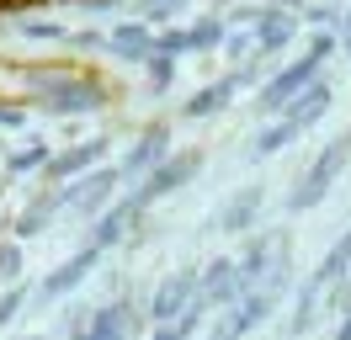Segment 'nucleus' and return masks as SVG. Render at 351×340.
<instances>
[{
  "instance_id": "obj_1",
  "label": "nucleus",
  "mask_w": 351,
  "mask_h": 340,
  "mask_svg": "<svg viewBox=\"0 0 351 340\" xmlns=\"http://www.w3.org/2000/svg\"><path fill=\"white\" fill-rule=\"evenodd\" d=\"M282 287H287V260H277L271 271L256 282V287H245L234 303H229V314H223V324L213 330V340H240L245 330H256L271 308H277V298H282Z\"/></svg>"
},
{
  "instance_id": "obj_2",
  "label": "nucleus",
  "mask_w": 351,
  "mask_h": 340,
  "mask_svg": "<svg viewBox=\"0 0 351 340\" xmlns=\"http://www.w3.org/2000/svg\"><path fill=\"white\" fill-rule=\"evenodd\" d=\"M346 271H351V234H346V239H335V250L319 260V271L308 276L304 298H298V308H293V330H308V319L319 314V298H325L335 282H346Z\"/></svg>"
},
{
  "instance_id": "obj_3",
  "label": "nucleus",
  "mask_w": 351,
  "mask_h": 340,
  "mask_svg": "<svg viewBox=\"0 0 351 340\" xmlns=\"http://www.w3.org/2000/svg\"><path fill=\"white\" fill-rule=\"evenodd\" d=\"M346 154H351V144H330L319 160H314V170H308L304 181L293 186V212H304V208H314V202H325V191H330V181L341 175V165H346Z\"/></svg>"
},
{
  "instance_id": "obj_4",
  "label": "nucleus",
  "mask_w": 351,
  "mask_h": 340,
  "mask_svg": "<svg viewBox=\"0 0 351 340\" xmlns=\"http://www.w3.org/2000/svg\"><path fill=\"white\" fill-rule=\"evenodd\" d=\"M192 303H197V271L186 266V271H176V276L160 282V293L149 298V314L160 319V324H171V319H181Z\"/></svg>"
},
{
  "instance_id": "obj_5",
  "label": "nucleus",
  "mask_w": 351,
  "mask_h": 340,
  "mask_svg": "<svg viewBox=\"0 0 351 340\" xmlns=\"http://www.w3.org/2000/svg\"><path fill=\"white\" fill-rule=\"evenodd\" d=\"M240 293H245V282H240V266H234V260H213L208 276H197V303L202 308H213V303L229 308Z\"/></svg>"
},
{
  "instance_id": "obj_6",
  "label": "nucleus",
  "mask_w": 351,
  "mask_h": 340,
  "mask_svg": "<svg viewBox=\"0 0 351 340\" xmlns=\"http://www.w3.org/2000/svg\"><path fill=\"white\" fill-rule=\"evenodd\" d=\"M192 165H197V154H181L176 165H160V170H154V175H149V181H144V186H138V191H133V197H128V212H133V218H138V212L149 208L154 197H165V191H171V186H181V181L192 175Z\"/></svg>"
},
{
  "instance_id": "obj_7",
  "label": "nucleus",
  "mask_w": 351,
  "mask_h": 340,
  "mask_svg": "<svg viewBox=\"0 0 351 340\" xmlns=\"http://www.w3.org/2000/svg\"><path fill=\"white\" fill-rule=\"evenodd\" d=\"M96 260H101V250H90V245H86V250H75V260H64L59 271H48L38 293H43V298H64V293H75V287H80V282L96 271Z\"/></svg>"
},
{
  "instance_id": "obj_8",
  "label": "nucleus",
  "mask_w": 351,
  "mask_h": 340,
  "mask_svg": "<svg viewBox=\"0 0 351 340\" xmlns=\"http://www.w3.org/2000/svg\"><path fill=\"white\" fill-rule=\"evenodd\" d=\"M133 330H138V308L133 303H107V308L90 314L86 340H133Z\"/></svg>"
},
{
  "instance_id": "obj_9",
  "label": "nucleus",
  "mask_w": 351,
  "mask_h": 340,
  "mask_svg": "<svg viewBox=\"0 0 351 340\" xmlns=\"http://www.w3.org/2000/svg\"><path fill=\"white\" fill-rule=\"evenodd\" d=\"M256 208H261V191L256 186H245L229 208H223V218H219V229H250L256 223Z\"/></svg>"
},
{
  "instance_id": "obj_10",
  "label": "nucleus",
  "mask_w": 351,
  "mask_h": 340,
  "mask_svg": "<svg viewBox=\"0 0 351 340\" xmlns=\"http://www.w3.org/2000/svg\"><path fill=\"white\" fill-rule=\"evenodd\" d=\"M128 223H133V212H128V202H123V208H112L107 218L96 223V234H90L86 245H90V250H107V245H117V239H123V229H128Z\"/></svg>"
},
{
  "instance_id": "obj_11",
  "label": "nucleus",
  "mask_w": 351,
  "mask_h": 340,
  "mask_svg": "<svg viewBox=\"0 0 351 340\" xmlns=\"http://www.w3.org/2000/svg\"><path fill=\"white\" fill-rule=\"evenodd\" d=\"M96 154H101V144H80V149H69V154H59V160H48V175H75V170H86Z\"/></svg>"
},
{
  "instance_id": "obj_12",
  "label": "nucleus",
  "mask_w": 351,
  "mask_h": 340,
  "mask_svg": "<svg viewBox=\"0 0 351 340\" xmlns=\"http://www.w3.org/2000/svg\"><path fill=\"white\" fill-rule=\"evenodd\" d=\"M197 319H202V303H192V308H186L181 319H171V324H160V330H154L149 340H186L192 330H197Z\"/></svg>"
},
{
  "instance_id": "obj_13",
  "label": "nucleus",
  "mask_w": 351,
  "mask_h": 340,
  "mask_svg": "<svg viewBox=\"0 0 351 340\" xmlns=\"http://www.w3.org/2000/svg\"><path fill=\"white\" fill-rule=\"evenodd\" d=\"M308 80V64H298V69H287L282 80H277V90H271V96H266V106H277L282 101V96H293V90H298V85Z\"/></svg>"
},
{
  "instance_id": "obj_14",
  "label": "nucleus",
  "mask_w": 351,
  "mask_h": 340,
  "mask_svg": "<svg viewBox=\"0 0 351 340\" xmlns=\"http://www.w3.org/2000/svg\"><path fill=\"white\" fill-rule=\"evenodd\" d=\"M154 154H160V133H154V138H144V144L128 154V170H133V175H144V165H149Z\"/></svg>"
},
{
  "instance_id": "obj_15",
  "label": "nucleus",
  "mask_w": 351,
  "mask_h": 340,
  "mask_svg": "<svg viewBox=\"0 0 351 340\" xmlns=\"http://www.w3.org/2000/svg\"><path fill=\"white\" fill-rule=\"evenodd\" d=\"M16 308H22V293H5V298H0V324L16 314Z\"/></svg>"
},
{
  "instance_id": "obj_16",
  "label": "nucleus",
  "mask_w": 351,
  "mask_h": 340,
  "mask_svg": "<svg viewBox=\"0 0 351 340\" xmlns=\"http://www.w3.org/2000/svg\"><path fill=\"white\" fill-rule=\"evenodd\" d=\"M32 5H53V0H0V11H32Z\"/></svg>"
},
{
  "instance_id": "obj_17",
  "label": "nucleus",
  "mask_w": 351,
  "mask_h": 340,
  "mask_svg": "<svg viewBox=\"0 0 351 340\" xmlns=\"http://www.w3.org/2000/svg\"><path fill=\"white\" fill-rule=\"evenodd\" d=\"M16 266H22V255H16V250H11V245H5V250H0V271L11 276V271H16Z\"/></svg>"
},
{
  "instance_id": "obj_18",
  "label": "nucleus",
  "mask_w": 351,
  "mask_h": 340,
  "mask_svg": "<svg viewBox=\"0 0 351 340\" xmlns=\"http://www.w3.org/2000/svg\"><path fill=\"white\" fill-rule=\"evenodd\" d=\"M335 340H351V314L341 319V335H335Z\"/></svg>"
}]
</instances>
